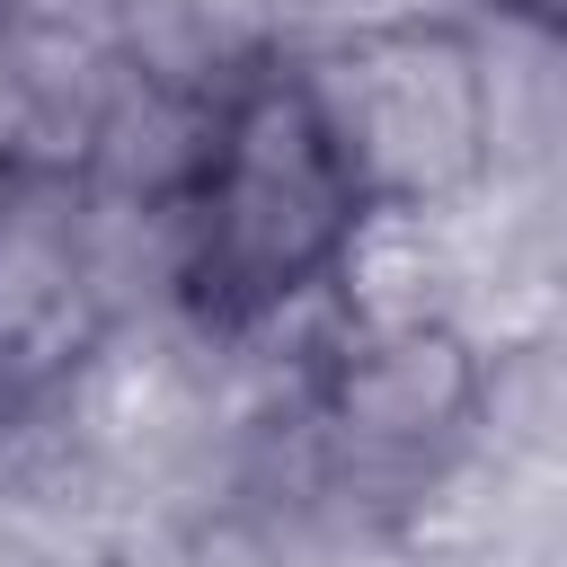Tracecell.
I'll use <instances>...</instances> for the list:
<instances>
[{"label": "cell", "mask_w": 567, "mask_h": 567, "mask_svg": "<svg viewBox=\"0 0 567 567\" xmlns=\"http://www.w3.org/2000/svg\"><path fill=\"white\" fill-rule=\"evenodd\" d=\"M106 328V292L89 266V230L53 177H0V408L44 399L89 363Z\"/></svg>", "instance_id": "277c9868"}, {"label": "cell", "mask_w": 567, "mask_h": 567, "mask_svg": "<svg viewBox=\"0 0 567 567\" xmlns=\"http://www.w3.org/2000/svg\"><path fill=\"white\" fill-rule=\"evenodd\" d=\"M151 567H284L275 558V540L257 532V523H239V514H213V523H186Z\"/></svg>", "instance_id": "5b68a950"}, {"label": "cell", "mask_w": 567, "mask_h": 567, "mask_svg": "<svg viewBox=\"0 0 567 567\" xmlns=\"http://www.w3.org/2000/svg\"><path fill=\"white\" fill-rule=\"evenodd\" d=\"M381 221L301 53L257 44L213 71L168 168V301L204 337H266L319 301Z\"/></svg>", "instance_id": "6da1fadb"}, {"label": "cell", "mask_w": 567, "mask_h": 567, "mask_svg": "<svg viewBox=\"0 0 567 567\" xmlns=\"http://www.w3.org/2000/svg\"><path fill=\"white\" fill-rule=\"evenodd\" d=\"M301 62H310L381 213H443L487 177L496 80H487V53L461 18H443V9L363 18Z\"/></svg>", "instance_id": "7a4b0ae2"}, {"label": "cell", "mask_w": 567, "mask_h": 567, "mask_svg": "<svg viewBox=\"0 0 567 567\" xmlns=\"http://www.w3.org/2000/svg\"><path fill=\"white\" fill-rule=\"evenodd\" d=\"M487 9L523 35H540V44H567V0H487Z\"/></svg>", "instance_id": "8992f818"}, {"label": "cell", "mask_w": 567, "mask_h": 567, "mask_svg": "<svg viewBox=\"0 0 567 567\" xmlns=\"http://www.w3.org/2000/svg\"><path fill=\"white\" fill-rule=\"evenodd\" d=\"M487 425V354L452 319H363L319 346L301 381V434L337 496L408 505Z\"/></svg>", "instance_id": "3957f363"}]
</instances>
